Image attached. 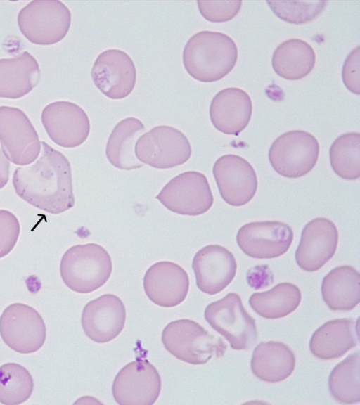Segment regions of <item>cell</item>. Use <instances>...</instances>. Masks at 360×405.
Instances as JSON below:
<instances>
[{
	"label": "cell",
	"mask_w": 360,
	"mask_h": 405,
	"mask_svg": "<svg viewBox=\"0 0 360 405\" xmlns=\"http://www.w3.org/2000/svg\"><path fill=\"white\" fill-rule=\"evenodd\" d=\"M39 158L32 164L17 167L13 175L16 194L51 214H57L75 205L70 163L60 151L41 142Z\"/></svg>",
	"instance_id": "6da1fadb"
},
{
	"label": "cell",
	"mask_w": 360,
	"mask_h": 405,
	"mask_svg": "<svg viewBox=\"0 0 360 405\" xmlns=\"http://www.w3.org/2000/svg\"><path fill=\"white\" fill-rule=\"evenodd\" d=\"M187 72L202 82L219 81L234 68L238 59L235 41L219 32L204 30L193 34L183 51Z\"/></svg>",
	"instance_id": "7a4b0ae2"
},
{
	"label": "cell",
	"mask_w": 360,
	"mask_h": 405,
	"mask_svg": "<svg viewBox=\"0 0 360 405\" xmlns=\"http://www.w3.org/2000/svg\"><path fill=\"white\" fill-rule=\"evenodd\" d=\"M112 264L108 252L98 244L87 243L70 248L63 255L60 273L64 283L79 293H89L109 279Z\"/></svg>",
	"instance_id": "3957f363"
},
{
	"label": "cell",
	"mask_w": 360,
	"mask_h": 405,
	"mask_svg": "<svg viewBox=\"0 0 360 405\" xmlns=\"http://www.w3.org/2000/svg\"><path fill=\"white\" fill-rule=\"evenodd\" d=\"M161 340L172 355L193 365L205 364L212 357L221 358L227 349L222 338L188 319L169 323L162 330Z\"/></svg>",
	"instance_id": "277c9868"
},
{
	"label": "cell",
	"mask_w": 360,
	"mask_h": 405,
	"mask_svg": "<svg viewBox=\"0 0 360 405\" xmlns=\"http://www.w3.org/2000/svg\"><path fill=\"white\" fill-rule=\"evenodd\" d=\"M22 35L37 45H52L60 41L71 25V13L60 1H32L18 15Z\"/></svg>",
	"instance_id": "5b68a950"
},
{
	"label": "cell",
	"mask_w": 360,
	"mask_h": 405,
	"mask_svg": "<svg viewBox=\"0 0 360 405\" xmlns=\"http://www.w3.org/2000/svg\"><path fill=\"white\" fill-rule=\"evenodd\" d=\"M204 316L235 350L249 349L257 342L255 320L247 312L240 297L236 292H229L221 300L209 304Z\"/></svg>",
	"instance_id": "8992f818"
},
{
	"label": "cell",
	"mask_w": 360,
	"mask_h": 405,
	"mask_svg": "<svg viewBox=\"0 0 360 405\" xmlns=\"http://www.w3.org/2000/svg\"><path fill=\"white\" fill-rule=\"evenodd\" d=\"M319 155V144L314 136L303 130H292L272 143L268 156L278 174L296 179L307 174L314 167Z\"/></svg>",
	"instance_id": "52a82bcc"
},
{
	"label": "cell",
	"mask_w": 360,
	"mask_h": 405,
	"mask_svg": "<svg viewBox=\"0 0 360 405\" xmlns=\"http://www.w3.org/2000/svg\"><path fill=\"white\" fill-rule=\"evenodd\" d=\"M134 150L140 162L157 169L181 165L188 160L192 153L184 134L167 125L155 127L142 134L136 141Z\"/></svg>",
	"instance_id": "ba28073f"
},
{
	"label": "cell",
	"mask_w": 360,
	"mask_h": 405,
	"mask_svg": "<svg viewBox=\"0 0 360 405\" xmlns=\"http://www.w3.org/2000/svg\"><path fill=\"white\" fill-rule=\"evenodd\" d=\"M0 143L5 156L18 165H28L39 156L41 141L27 115L20 108L0 106Z\"/></svg>",
	"instance_id": "9c48e42d"
},
{
	"label": "cell",
	"mask_w": 360,
	"mask_h": 405,
	"mask_svg": "<svg viewBox=\"0 0 360 405\" xmlns=\"http://www.w3.org/2000/svg\"><path fill=\"white\" fill-rule=\"evenodd\" d=\"M155 198L167 210L188 216L205 213L214 202L207 177L196 171L184 172L172 178Z\"/></svg>",
	"instance_id": "30bf717a"
},
{
	"label": "cell",
	"mask_w": 360,
	"mask_h": 405,
	"mask_svg": "<svg viewBox=\"0 0 360 405\" xmlns=\"http://www.w3.org/2000/svg\"><path fill=\"white\" fill-rule=\"evenodd\" d=\"M46 334L41 316L30 306L13 303L0 316V335L16 352L30 354L38 351L45 342Z\"/></svg>",
	"instance_id": "8fae6325"
},
{
	"label": "cell",
	"mask_w": 360,
	"mask_h": 405,
	"mask_svg": "<svg viewBox=\"0 0 360 405\" xmlns=\"http://www.w3.org/2000/svg\"><path fill=\"white\" fill-rule=\"evenodd\" d=\"M162 387L156 368L146 359L131 361L116 375L112 393L120 405H151L159 397Z\"/></svg>",
	"instance_id": "7c38bea8"
},
{
	"label": "cell",
	"mask_w": 360,
	"mask_h": 405,
	"mask_svg": "<svg viewBox=\"0 0 360 405\" xmlns=\"http://www.w3.org/2000/svg\"><path fill=\"white\" fill-rule=\"evenodd\" d=\"M42 124L49 138L63 148L82 144L90 132V122L78 105L59 101L46 105L41 115Z\"/></svg>",
	"instance_id": "4fadbf2b"
},
{
	"label": "cell",
	"mask_w": 360,
	"mask_h": 405,
	"mask_svg": "<svg viewBox=\"0 0 360 405\" xmlns=\"http://www.w3.org/2000/svg\"><path fill=\"white\" fill-rule=\"evenodd\" d=\"M293 231L279 221H254L238 231L236 242L240 250L255 259H272L285 254L293 240Z\"/></svg>",
	"instance_id": "5bb4252c"
},
{
	"label": "cell",
	"mask_w": 360,
	"mask_h": 405,
	"mask_svg": "<svg viewBox=\"0 0 360 405\" xmlns=\"http://www.w3.org/2000/svg\"><path fill=\"white\" fill-rule=\"evenodd\" d=\"M212 172L220 195L229 205L242 206L255 196L257 174L245 158L234 154L222 155L214 162Z\"/></svg>",
	"instance_id": "9a60e30c"
},
{
	"label": "cell",
	"mask_w": 360,
	"mask_h": 405,
	"mask_svg": "<svg viewBox=\"0 0 360 405\" xmlns=\"http://www.w3.org/2000/svg\"><path fill=\"white\" fill-rule=\"evenodd\" d=\"M95 86L111 99H122L133 91L136 69L131 57L119 49H108L96 58L91 70Z\"/></svg>",
	"instance_id": "2e32d148"
},
{
	"label": "cell",
	"mask_w": 360,
	"mask_h": 405,
	"mask_svg": "<svg viewBox=\"0 0 360 405\" xmlns=\"http://www.w3.org/2000/svg\"><path fill=\"white\" fill-rule=\"evenodd\" d=\"M338 243V231L335 224L325 217L308 222L301 233L295 257L298 266L306 271H316L335 255Z\"/></svg>",
	"instance_id": "e0dca14e"
},
{
	"label": "cell",
	"mask_w": 360,
	"mask_h": 405,
	"mask_svg": "<svg viewBox=\"0 0 360 405\" xmlns=\"http://www.w3.org/2000/svg\"><path fill=\"white\" fill-rule=\"evenodd\" d=\"M192 268L196 285L204 293L216 295L234 278L237 264L233 255L219 245H208L193 257Z\"/></svg>",
	"instance_id": "ac0fdd59"
},
{
	"label": "cell",
	"mask_w": 360,
	"mask_h": 405,
	"mask_svg": "<svg viewBox=\"0 0 360 405\" xmlns=\"http://www.w3.org/2000/svg\"><path fill=\"white\" fill-rule=\"evenodd\" d=\"M126 309L121 299L105 294L89 302L82 313L81 323L86 335L97 343L115 339L123 330Z\"/></svg>",
	"instance_id": "d6986e66"
},
{
	"label": "cell",
	"mask_w": 360,
	"mask_h": 405,
	"mask_svg": "<svg viewBox=\"0 0 360 405\" xmlns=\"http://www.w3.org/2000/svg\"><path fill=\"white\" fill-rule=\"evenodd\" d=\"M143 284L151 302L162 307H173L186 297L189 278L181 266L172 262L161 261L148 269Z\"/></svg>",
	"instance_id": "ffe728a7"
},
{
	"label": "cell",
	"mask_w": 360,
	"mask_h": 405,
	"mask_svg": "<svg viewBox=\"0 0 360 405\" xmlns=\"http://www.w3.org/2000/svg\"><path fill=\"white\" fill-rule=\"evenodd\" d=\"M252 103L249 94L237 87L226 88L212 98L210 117L213 126L228 135H238L249 124Z\"/></svg>",
	"instance_id": "44dd1931"
},
{
	"label": "cell",
	"mask_w": 360,
	"mask_h": 405,
	"mask_svg": "<svg viewBox=\"0 0 360 405\" xmlns=\"http://www.w3.org/2000/svg\"><path fill=\"white\" fill-rule=\"evenodd\" d=\"M357 323L347 318L326 322L312 334L309 340L310 352L321 360L342 356L359 342Z\"/></svg>",
	"instance_id": "7402d4cb"
},
{
	"label": "cell",
	"mask_w": 360,
	"mask_h": 405,
	"mask_svg": "<svg viewBox=\"0 0 360 405\" xmlns=\"http://www.w3.org/2000/svg\"><path fill=\"white\" fill-rule=\"evenodd\" d=\"M250 366L258 379L276 383L287 379L295 368L292 350L279 341L260 342L254 349Z\"/></svg>",
	"instance_id": "603a6c76"
},
{
	"label": "cell",
	"mask_w": 360,
	"mask_h": 405,
	"mask_svg": "<svg viewBox=\"0 0 360 405\" xmlns=\"http://www.w3.org/2000/svg\"><path fill=\"white\" fill-rule=\"evenodd\" d=\"M39 79V65L27 51L0 59V98H20L30 93Z\"/></svg>",
	"instance_id": "cb8c5ba5"
},
{
	"label": "cell",
	"mask_w": 360,
	"mask_h": 405,
	"mask_svg": "<svg viewBox=\"0 0 360 405\" xmlns=\"http://www.w3.org/2000/svg\"><path fill=\"white\" fill-rule=\"evenodd\" d=\"M321 290L330 309L350 311L359 303L360 274L352 266H337L323 277Z\"/></svg>",
	"instance_id": "d4e9b609"
},
{
	"label": "cell",
	"mask_w": 360,
	"mask_h": 405,
	"mask_svg": "<svg viewBox=\"0 0 360 405\" xmlns=\"http://www.w3.org/2000/svg\"><path fill=\"white\" fill-rule=\"evenodd\" d=\"M145 131L144 124L136 117L120 121L113 128L106 144L105 155L114 167L125 170L143 166L135 155V144Z\"/></svg>",
	"instance_id": "484cf974"
},
{
	"label": "cell",
	"mask_w": 360,
	"mask_h": 405,
	"mask_svg": "<svg viewBox=\"0 0 360 405\" xmlns=\"http://www.w3.org/2000/svg\"><path fill=\"white\" fill-rule=\"evenodd\" d=\"M315 61L316 54L311 45L300 39H290L275 49L271 65L281 77L297 80L311 72Z\"/></svg>",
	"instance_id": "4316f807"
},
{
	"label": "cell",
	"mask_w": 360,
	"mask_h": 405,
	"mask_svg": "<svg viewBox=\"0 0 360 405\" xmlns=\"http://www.w3.org/2000/svg\"><path fill=\"white\" fill-rule=\"evenodd\" d=\"M301 300L300 288L293 283L284 282L267 291L253 293L248 302L250 307L260 316L276 319L292 313Z\"/></svg>",
	"instance_id": "83f0119b"
},
{
	"label": "cell",
	"mask_w": 360,
	"mask_h": 405,
	"mask_svg": "<svg viewBox=\"0 0 360 405\" xmlns=\"http://www.w3.org/2000/svg\"><path fill=\"white\" fill-rule=\"evenodd\" d=\"M360 354L352 353L338 363L328 378V388L333 398L342 404L360 401Z\"/></svg>",
	"instance_id": "f1b7e54d"
},
{
	"label": "cell",
	"mask_w": 360,
	"mask_h": 405,
	"mask_svg": "<svg viewBox=\"0 0 360 405\" xmlns=\"http://www.w3.org/2000/svg\"><path fill=\"white\" fill-rule=\"evenodd\" d=\"M330 165L334 172L345 180H356L360 176V134L348 132L338 136L329 150Z\"/></svg>",
	"instance_id": "f546056e"
},
{
	"label": "cell",
	"mask_w": 360,
	"mask_h": 405,
	"mask_svg": "<svg viewBox=\"0 0 360 405\" xmlns=\"http://www.w3.org/2000/svg\"><path fill=\"white\" fill-rule=\"evenodd\" d=\"M33 389L34 380L27 368L13 362L0 366V403H24L32 395Z\"/></svg>",
	"instance_id": "4dcf8cb0"
},
{
	"label": "cell",
	"mask_w": 360,
	"mask_h": 405,
	"mask_svg": "<svg viewBox=\"0 0 360 405\" xmlns=\"http://www.w3.org/2000/svg\"><path fill=\"white\" fill-rule=\"evenodd\" d=\"M266 4L280 19L291 24H304L316 18L326 7L328 1H271Z\"/></svg>",
	"instance_id": "1f68e13d"
},
{
	"label": "cell",
	"mask_w": 360,
	"mask_h": 405,
	"mask_svg": "<svg viewBox=\"0 0 360 405\" xmlns=\"http://www.w3.org/2000/svg\"><path fill=\"white\" fill-rule=\"evenodd\" d=\"M202 16L212 22H224L233 19L240 11L241 1H198Z\"/></svg>",
	"instance_id": "d6a6232c"
},
{
	"label": "cell",
	"mask_w": 360,
	"mask_h": 405,
	"mask_svg": "<svg viewBox=\"0 0 360 405\" xmlns=\"http://www.w3.org/2000/svg\"><path fill=\"white\" fill-rule=\"evenodd\" d=\"M20 234V224L11 212L0 210V258L7 255L15 245Z\"/></svg>",
	"instance_id": "836d02e7"
},
{
	"label": "cell",
	"mask_w": 360,
	"mask_h": 405,
	"mask_svg": "<svg viewBox=\"0 0 360 405\" xmlns=\"http://www.w3.org/2000/svg\"><path fill=\"white\" fill-rule=\"evenodd\" d=\"M359 57V46H357L347 56L342 69V78L345 86L356 95L360 94Z\"/></svg>",
	"instance_id": "e575fe53"
},
{
	"label": "cell",
	"mask_w": 360,
	"mask_h": 405,
	"mask_svg": "<svg viewBox=\"0 0 360 405\" xmlns=\"http://www.w3.org/2000/svg\"><path fill=\"white\" fill-rule=\"evenodd\" d=\"M247 281L251 288L258 290L274 283V276L268 266H256L247 273Z\"/></svg>",
	"instance_id": "d590c367"
},
{
	"label": "cell",
	"mask_w": 360,
	"mask_h": 405,
	"mask_svg": "<svg viewBox=\"0 0 360 405\" xmlns=\"http://www.w3.org/2000/svg\"><path fill=\"white\" fill-rule=\"evenodd\" d=\"M10 163L0 148V189L4 188L9 179Z\"/></svg>",
	"instance_id": "8d00e7d4"
}]
</instances>
